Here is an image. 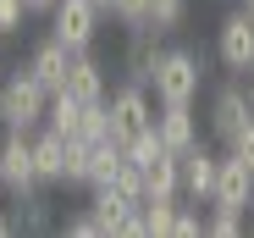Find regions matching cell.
Instances as JSON below:
<instances>
[{
	"label": "cell",
	"instance_id": "6da1fadb",
	"mask_svg": "<svg viewBox=\"0 0 254 238\" xmlns=\"http://www.w3.org/2000/svg\"><path fill=\"white\" fill-rule=\"evenodd\" d=\"M45 116H50V89L39 83L28 67H17V72L6 78V116H0V128H11V133H39V128H45Z\"/></svg>",
	"mask_w": 254,
	"mask_h": 238
},
{
	"label": "cell",
	"instance_id": "7a4b0ae2",
	"mask_svg": "<svg viewBox=\"0 0 254 238\" xmlns=\"http://www.w3.org/2000/svg\"><path fill=\"white\" fill-rule=\"evenodd\" d=\"M199 83H204V56L188 50V45H172L160 50V67H155V100H199Z\"/></svg>",
	"mask_w": 254,
	"mask_h": 238
},
{
	"label": "cell",
	"instance_id": "3957f363",
	"mask_svg": "<svg viewBox=\"0 0 254 238\" xmlns=\"http://www.w3.org/2000/svg\"><path fill=\"white\" fill-rule=\"evenodd\" d=\"M105 105H111V139H116V144H127V139H138L144 128H155L149 89H144V83H133V78H127L122 89H111V94H105Z\"/></svg>",
	"mask_w": 254,
	"mask_h": 238
},
{
	"label": "cell",
	"instance_id": "277c9868",
	"mask_svg": "<svg viewBox=\"0 0 254 238\" xmlns=\"http://www.w3.org/2000/svg\"><path fill=\"white\" fill-rule=\"evenodd\" d=\"M249 122H254V100H249L243 78H232V83H221L216 94H210V133H216L221 144H232Z\"/></svg>",
	"mask_w": 254,
	"mask_h": 238
},
{
	"label": "cell",
	"instance_id": "5b68a950",
	"mask_svg": "<svg viewBox=\"0 0 254 238\" xmlns=\"http://www.w3.org/2000/svg\"><path fill=\"white\" fill-rule=\"evenodd\" d=\"M216 61L227 67V72H254V17L238 6V11H227L221 17V28H216Z\"/></svg>",
	"mask_w": 254,
	"mask_h": 238
},
{
	"label": "cell",
	"instance_id": "8992f818",
	"mask_svg": "<svg viewBox=\"0 0 254 238\" xmlns=\"http://www.w3.org/2000/svg\"><path fill=\"white\" fill-rule=\"evenodd\" d=\"M100 6L94 0H56V11H50V33L61 39V45L72 50H94V33H100Z\"/></svg>",
	"mask_w": 254,
	"mask_h": 238
},
{
	"label": "cell",
	"instance_id": "52a82bcc",
	"mask_svg": "<svg viewBox=\"0 0 254 238\" xmlns=\"http://www.w3.org/2000/svg\"><path fill=\"white\" fill-rule=\"evenodd\" d=\"M0 183H6V194H33L45 188L39 183V166H33V133H11L0 139Z\"/></svg>",
	"mask_w": 254,
	"mask_h": 238
},
{
	"label": "cell",
	"instance_id": "ba28073f",
	"mask_svg": "<svg viewBox=\"0 0 254 238\" xmlns=\"http://www.w3.org/2000/svg\"><path fill=\"white\" fill-rule=\"evenodd\" d=\"M216 177H221V155L210 144H188L183 150V200L210 205L216 200Z\"/></svg>",
	"mask_w": 254,
	"mask_h": 238
},
{
	"label": "cell",
	"instance_id": "9c48e42d",
	"mask_svg": "<svg viewBox=\"0 0 254 238\" xmlns=\"http://www.w3.org/2000/svg\"><path fill=\"white\" fill-rule=\"evenodd\" d=\"M210 205L238 211V216H249V211H254V166H243L232 150L221 155V177H216V200H210Z\"/></svg>",
	"mask_w": 254,
	"mask_h": 238
},
{
	"label": "cell",
	"instance_id": "30bf717a",
	"mask_svg": "<svg viewBox=\"0 0 254 238\" xmlns=\"http://www.w3.org/2000/svg\"><path fill=\"white\" fill-rule=\"evenodd\" d=\"M33 166H39V183H66L72 177V139L56 133V128H39L33 133Z\"/></svg>",
	"mask_w": 254,
	"mask_h": 238
},
{
	"label": "cell",
	"instance_id": "8fae6325",
	"mask_svg": "<svg viewBox=\"0 0 254 238\" xmlns=\"http://www.w3.org/2000/svg\"><path fill=\"white\" fill-rule=\"evenodd\" d=\"M72 56H77V50H72V45H61V39L50 33V39H39V45H33L28 72H33L50 94H61V89H66V72H72Z\"/></svg>",
	"mask_w": 254,
	"mask_h": 238
},
{
	"label": "cell",
	"instance_id": "7c38bea8",
	"mask_svg": "<svg viewBox=\"0 0 254 238\" xmlns=\"http://www.w3.org/2000/svg\"><path fill=\"white\" fill-rule=\"evenodd\" d=\"M155 133H160V144L166 150H188V144H199V116H193V100H166L160 111H155Z\"/></svg>",
	"mask_w": 254,
	"mask_h": 238
},
{
	"label": "cell",
	"instance_id": "4fadbf2b",
	"mask_svg": "<svg viewBox=\"0 0 254 238\" xmlns=\"http://www.w3.org/2000/svg\"><path fill=\"white\" fill-rule=\"evenodd\" d=\"M66 94H72V100H83V105H89V100H105V94H111L105 61H100L94 50H77V56H72V72H66Z\"/></svg>",
	"mask_w": 254,
	"mask_h": 238
},
{
	"label": "cell",
	"instance_id": "5bb4252c",
	"mask_svg": "<svg viewBox=\"0 0 254 238\" xmlns=\"http://www.w3.org/2000/svg\"><path fill=\"white\" fill-rule=\"evenodd\" d=\"M144 200H183V155L160 150L144 166Z\"/></svg>",
	"mask_w": 254,
	"mask_h": 238
},
{
	"label": "cell",
	"instance_id": "9a60e30c",
	"mask_svg": "<svg viewBox=\"0 0 254 238\" xmlns=\"http://www.w3.org/2000/svg\"><path fill=\"white\" fill-rule=\"evenodd\" d=\"M155 67H160V33L155 28H127V78L149 89Z\"/></svg>",
	"mask_w": 254,
	"mask_h": 238
},
{
	"label": "cell",
	"instance_id": "2e32d148",
	"mask_svg": "<svg viewBox=\"0 0 254 238\" xmlns=\"http://www.w3.org/2000/svg\"><path fill=\"white\" fill-rule=\"evenodd\" d=\"M122 161H127V150H122L116 139H100V144H89V161H83V183H89V188L111 183V177L122 172Z\"/></svg>",
	"mask_w": 254,
	"mask_h": 238
},
{
	"label": "cell",
	"instance_id": "e0dca14e",
	"mask_svg": "<svg viewBox=\"0 0 254 238\" xmlns=\"http://www.w3.org/2000/svg\"><path fill=\"white\" fill-rule=\"evenodd\" d=\"M45 128L66 133V139H83V100H72L66 89L50 94V116H45Z\"/></svg>",
	"mask_w": 254,
	"mask_h": 238
},
{
	"label": "cell",
	"instance_id": "ac0fdd59",
	"mask_svg": "<svg viewBox=\"0 0 254 238\" xmlns=\"http://www.w3.org/2000/svg\"><path fill=\"white\" fill-rule=\"evenodd\" d=\"M89 205H94V216H100V227H105V233H116V222L133 211V200H122L111 183H100V188H94V200H89Z\"/></svg>",
	"mask_w": 254,
	"mask_h": 238
},
{
	"label": "cell",
	"instance_id": "d6986e66",
	"mask_svg": "<svg viewBox=\"0 0 254 238\" xmlns=\"http://www.w3.org/2000/svg\"><path fill=\"white\" fill-rule=\"evenodd\" d=\"M177 205H183V200H144V227H149V238L177 233Z\"/></svg>",
	"mask_w": 254,
	"mask_h": 238
},
{
	"label": "cell",
	"instance_id": "ffe728a7",
	"mask_svg": "<svg viewBox=\"0 0 254 238\" xmlns=\"http://www.w3.org/2000/svg\"><path fill=\"white\" fill-rule=\"evenodd\" d=\"M183 17H188V0H149V28L155 33L183 28Z\"/></svg>",
	"mask_w": 254,
	"mask_h": 238
},
{
	"label": "cell",
	"instance_id": "44dd1931",
	"mask_svg": "<svg viewBox=\"0 0 254 238\" xmlns=\"http://www.w3.org/2000/svg\"><path fill=\"white\" fill-rule=\"evenodd\" d=\"M100 139H111V105L89 100L83 105V144H100Z\"/></svg>",
	"mask_w": 254,
	"mask_h": 238
},
{
	"label": "cell",
	"instance_id": "7402d4cb",
	"mask_svg": "<svg viewBox=\"0 0 254 238\" xmlns=\"http://www.w3.org/2000/svg\"><path fill=\"white\" fill-rule=\"evenodd\" d=\"M111 188L122 194V200H133V205H144V166H133V161H122V172L111 177Z\"/></svg>",
	"mask_w": 254,
	"mask_h": 238
},
{
	"label": "cell",
	"instance_id": "603a6c76",
	"mask_svg": "<svg viewBox=\"0 0 254 238\" xmlns=\"http://www.w3.org/2000/svg\"><path fill=\"white\" fill-rule=\"evenodd\" d=\"M122 150H127V161H133V166H149V161H155V155L166 150V144H160V133H155V128H144L138 139H127Z\"/></svg>",
	"mask_w": 254,
	"mask_h": 238
},
{
	"label": "cell",
	"instance_id": "cb8c5ba5",
	"mask_svg": "<svg viewBox=\"0 0 254 238\" xmlns=\"http://www.w3.org/2000/svg\"><path fill=\"white\" fill-rule=\"evenodd\" d=\"M111 17L122 28H149V0H111Z\"/></svg>",
	"mask_w": 254,
	"mask_h": 238
},
{
	"label": "cell",
	"instance_id": "d4e9b609",
	"mask_svg": "<svg viewBox=\"0 0 254 238\" xmlns=\"http://www.w3.org/2000/svg\"><path fill=\"white\" fill-rule=\"evenodd\" d=\"M204 233H210V238H232V233H243V216H238V211H221V205H210Z\"/></svg>",
	"mask_w": 254,
	"mask_h": 238
},
{
	"label": "cell",
	"instance_id": "484cf974",
	"mask_svg": "<svg viewBox=\"0 0 254 238\" xmlns=\"http://www.w3.org/2000/svg\"><path fill=\"white\" fill-rule=\"evenodd\" d=\"M28 17H33V11H28V0H0V33H22Z\"/></svg>",
	"mask_w": 254,
	"mask_h": 238
},
{
	"label": "cell",
	"instance_id": "4316f807",
	"mask_svg": "<svg viewBox=\"0 0 254 238\" xmlns=\"http://www.w3.org/2000/svg\"><path fill=\"white\" fill-rule=\"evenodd\" d=\"M66 233H72V238H100L105 227H100V216H94V205H89V211H77V216H66Z\"/></svg>",
	"mask_w": 254,
	"mask_h": 238
},
{
	"label": "cell",
	"instance_id": "83f0119b",
	"mask_svg": "<svg viewBox=\"0 0 254 238\" xmlns=\"http://www.w3.org/2000/svg\"><path fill=\"white\" fill-rule=\"evenodd\" d=\"M193 233H204V216L193 211V200H183L177 205V238H193Z\"/></svg>",
	"mask_w": 254,
	"mask_h": 238
},
{
	"label": "cell",
	"instance_id": "f1b7e54d",
	"mask_svg": "<svg viewBox=\"0 0 254 238\" xmlns=\"http://www.w3.org/2000/svg\"><path fill=\"white\" fill-rule=\"evenodd\" d=\"M227 150L238 155V161H243V166H254V122H249V128H243V133H238V139L227 144Z\"/></svg>",
	"mask_w": 254,
	"mask_h": 238
},
{
	"label": "cell",
	"instance_id": "f546056e",
	"mask_svg": "<svg viewBox=\"0 0 254 238\" xmlns=\"http://www.w3.org/2000/svg\"><path fill=\"white\" fill-rule=\"evenodd\" d=\"M28 11H33V17H50V11H56V0H28Z\"/></svg>",
	"mask_w": 254,
	"mask_h": 238
},
{
	"label": "cell",
	"instance_id": "4dcf8cb0",
	"mask_svg": "<svg viewBox=\"0 0 254 238\" xmlns=\"http://www.w3.org/2000/svg\"><path fill=\"white\" fill-rule=\"evenodd\" d=\"M17 233V216H6V211H0V238H11Z\"/></svg>",
	"mask_w": 254,
	"mask_h": 238
},
{
	"label": "cell",
	"instance_id": "1f68e13d",
	"mask_svg": "<svg viewBox=\"0 0 254 238\" xmlns=\"http://www.w3.org/2000/svg\"><path fill=\"white\" fill-rule=\"evenodd\" d=\"M0 116H6V83H0Z\"/></svg>",
	"mask_w": 254,
	"mask_h": 238
},
{
	"label": "cell",
	"instance_id": "d6a6232c",
	"mask_svg": "<svg viewBox=\"0 0 254 238\" xmlns=\"http://www.w3.org/2000/svg\"><path fill=\"white\" fill-rule=\"evenodd\" d=\"M94 6H100V11H105V17H111V0H94Z\"/></svg>",
	"mask_w": 254,
	"mask_h": 238
},
{
	"label": "cell",
	"instance_id": "836d02e7",
	"mask_svg": "<svg viewBox=\"0 0 254 238\" xmlns=\"http://www.w3.org/2000/svg\"><path fill=\"white\" fill-rule=\"evenodd\" d=\"M243 11H249V17H254V0H243Z\"/></svg>",
	"mask_w": 254,
	"mask_h": 238
},
{
	"label": "cell",
	"instance_id": "e575fe53",
	"mask_svg": "<svg viewBox=\"0 0 254 238\" xmlns=\"http://www.w3.org/2000/svg\"><path fill=\"white\" fill-rule=\"evenodd\" d=\"M249 100H254V72H249Z\"/></svg>",
	"mask_w": 254,
	"mask_h": 238
},
{
	"label": "cell",
	"instance_id": "d590c367",
	"mask_svg": "<svg viewBox=\"0 0 254 238\" xmlns=\"http://www.w3.org/2000/svg\"><path fill=\"white\" fill-rule=\"evenodd\" d=\"M249 233H254V211H249Z\"/></svg>",
	"mask_w": 254,
	"mask_h": 238
},
{
	"label": "cell",
	"instance_id": "8d00e7d4",
	"mask_svg": "<svg viewBox=\"0 0 254 238\" xmlns=\"http://www.w3.org/2000/svg\"><path fill=\"white\" fill-rule=\"evenodd\" d=\"M0 194H6V183H0Z\"/></svg>",
	"mask_w": 254,
	"mask_h": 238
}]
</instances>
